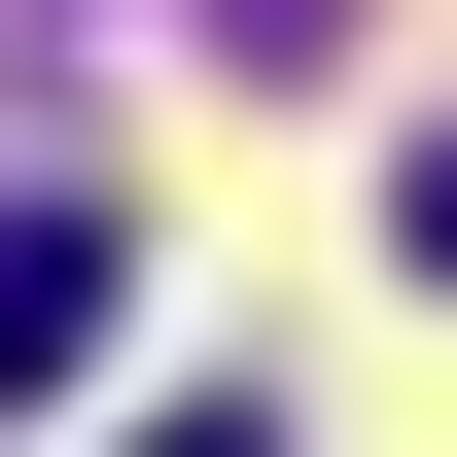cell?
Masks as SVG:
<instances>
[{
	"label": "cell",
	"instance_id": "3",
	"mask_svg": "<svg viewBox=\"0 0 457 457\" xmlns=\"http://www.w3.org/2000/svg\"><path fill=\"white\" fill-rule=\"evenodd\" d=\"M387 246H422V282H457V141H422V176H387Z\"/></svg>",
	"mask_w": 457,
	"mask_h": 457
},
{
	"label": "cell",
	"instance_id": "2",
	"mask_svg": "<svg viewBox=\"0 0 457 457\" xmlns=\"http://www.w3.org/2000/svg\"><path fill=\"white\" fill-rule=\"evenodd\" d=\"M212 36H246V71H317V36H352V0H212Z\"/></svg>",
	"mask_w": 457,
	"mask_h": 457
},
{
	"label": "cell",
	"instance_id": "1",
	"mask_svg": "<svg viewBox=\"0 0 457 457\" xmlns=\"http://www.w3.org/2000/svg\"><path fill=\"white\" fill-rule=\"evenodd\" d=\"M106 317H141V246H106V176H0V387H71Z\"/></svg>",
	"mask_w": 457,
	"mask_h": 457
},
{
	"label": "cell",
	"instance_id": "4",
	"mask_svg": "<svg viewBox=\"0 0 457 457\" xmlns=\"http://www.w3.org/2000/svg\"><path fill=\"white\" fill-rule=\"evenodd\" d=\"M141 457H282V422H246V387H212V422H141Z\"/></svg>",
	"mask_w": 457,
	"mask_h": 457
}]
</instances>
